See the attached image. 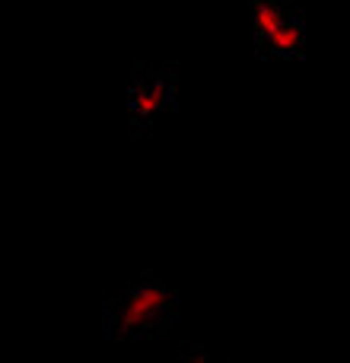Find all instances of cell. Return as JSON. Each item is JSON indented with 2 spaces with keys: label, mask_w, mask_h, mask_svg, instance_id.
Masks as SVG:
<instances>
[{
  "label": "cell",
  "mask_w": 350,
  "mask_h": 363,
  "mask_svg": "<svg viewBox=\"0 0 350 363\" xmlns=\"http://www.w3.org/2000/svg\"><path fill=\"white\" fill-rule=\"evenodd\" d=\"M172 303H175V294L166 290L163 284H140V287H134L131 294L121 300L118 313H115V328H118L121 335L144 332V328H150L163 313H169Z\"/></svg>",
  "instance_id": "1"
},
{
  "label": "cell",
  "mask_w": 350,
  "mask_h": 363,
  "mask_svg": "<svg viewBox=\"0 0 350 363\" xmlns=\"http://www.w3.org/2000/svg\"><path fill=\"white\" fill-rule=\"evenodd\" d=\"M169 86L166 80H157V83H137L131 89V108L137 118H153L159 108L169 106Z\"/></svg>",
  "instance_id": "2"
},
{
  "label": "cell",
  "mask_w": 350,
  "mask_h": 363,
  "mask_svg": "<svg viewBox=\"0 0 350 363\" xmlns=\"http://www.w3.org/2000/svg\"><path fill=\"white\" fill-rule=\"evenodd\" d=\"M306 45V32L296 19H283L281 29H274L268 38H261V48H268L271 55H300Z\"/></svg>",
  "instance_id": "3"
},
{
  "label": "cell",
  "mask_w": 350,
  "mask_h": 363,
  "mask_svg": "<svg viewBox=\"0 0 350 363\" xmlns=\"http://www.w3.org/2000/svg\"><path fill=\"white\" fill-rule=\"evenodd\" d=\"M252 19H255L258 38H268L274 29H281L287 16H283V10L274 0H252Z\"/></svg>",
  "instance_id": "4"
}]
</instances>
